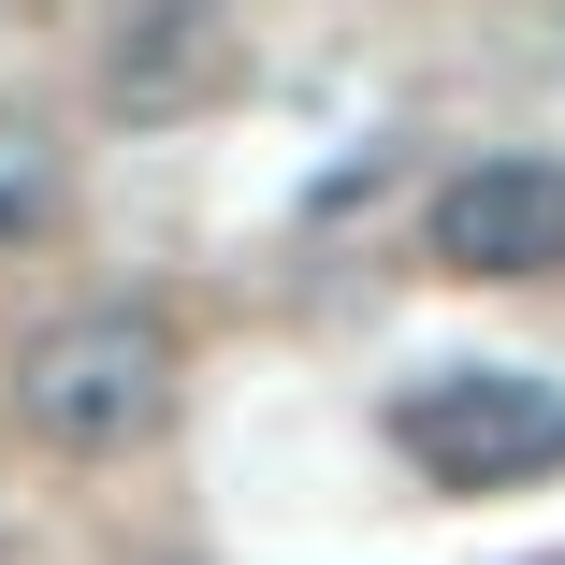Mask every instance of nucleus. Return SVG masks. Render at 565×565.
<instances>
[{
	"label": "nucleus",
	"instance_id": "2",
	"mask_svg": "<svg viewBox=\"0 0 565 565\" xmlns=\"http://www.w3.org/2000/svg\"><path fill=\"white\" fill-rule=\"evenodd\" d=\"M392 449L435 493H536L565 479V377L536 363H435L392 392Z\"/></svg>",
	"mask_w": 565,
	"mask_h": 565
},
{
	"label": "nucleus",
	"instance_id": "3",
	"mask_svg": "<svg viewBox=\"0 0 565 565\" xmlns=\"http://www.w3.org/2000/svg\"><path fill=\"white\" fill-rule=\"evenodd\" d=\"M233 87H247V0H131L102 30V117H131V131L217 117Z\"/></svg>",
	"mask_w": 565,
	"mask_h": 565
},
{
	"label": "nucleus",
	"instance_id": "4",
	"mask_svg": "<svg viewBox=\"0 0 565 565\" xmlns=\"http://www.w3.org/2000/svg\"><path fill=\"white\" fill-rule=\"evenodd\" d=\"M420 247H435V276H479V290L565 276V160H465V174H435Z\"/></svg>",
	"mask_w": 565,
	"mask_h": 565
},
{
	"label": "nucleus",
	"instance_id": "1",
	"mask_svg": "<svg viewBox=\"0 0 565 565\" xmlns=\"http://www.w3.org/2000/svg\"><path fill=\"white\" fill-rule=\"evenodd\" d=\"M189 392V349L160 305H58L15 333V363H0V406H15V435L73 449V465H117V449H146Z\"/></svg>",
	"mask_w": 565,
	"mask_h": 565
},
{
	"label": "nucleus",
	"instance_id": "6",
	"mask_svg": "<svg viewBox=\"0 0 565 565\" xmlns=\"http://www.w3.org/2000/svg\"><path fill=\"white\" fill-rule=\"evenodd\" d=\"M551 565H565V551H551Z\"/></svg>",
	"mask_w": 565,
	"mask_h": 565
},
{
	"label": "nucleus",
	"instance_id": "5",
	"mask_svg": "<svg viewBox=\"0 0 565 565\" xmlns=\"http://www.w3.org/2000/svg\"><path fill=\"white\" fill-rule=\"evenodd\" d=\"M58 203H73L58 131L30 117V102H0V262H15V247H44V233H58Z\"/></svg>",
	"mask_w": 565,
	"mask_h": 565
}]
</instances>
